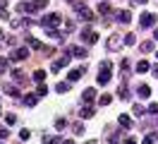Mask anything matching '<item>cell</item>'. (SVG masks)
I'll return each mask as SVG.
<instances>
[{
    "instance_id": "cell-40",
    "label": "cell",
    "mask_w": 158,
    "mask_h": 144,
    "mask_svg": "<svg viewBox=\"0 0 158 144\" xmlns=\"http://www.w3.org/2000/svg\"><path fill=\"white\" fill-rule=\"evenodd\" d=\"M108 144H120V139H118V134H113V137H110V139H108Z\"/></svg>"
},
{
    "instance_id": "cell-49",
    "label": "cell",
    "mask_w": 158,
    "mask_h": 144,
    "mask_svg": "<svg viewBox=\"0 0 158 144\" xmlns=\"http://www.w3.org/2000/svg\"><path fill=\"white\" fill-rule=\"evenodd\" d=\"M156 58H158V50H156Z\"/></svg>"
},
{
    "instance_id": "cell-22",
    "label": "cell",
    "mask_w": 158,
    "mask_h": 144,
    "mask_svg": "<svg viewBox=\"0 0 158 144\" xmlns=\"http://www.w3.org/2000/svg\"><path fill=\"white\" fill-rule=\"evenodd\" d=\"M69 53H72V55H77V58H86V50H84V48H81V46H77V48H72V50H69Z\"/></svg>"
},
{
    "instance_id": "cell-14",
    "label": "cell",
    "mask_w": 158,
    "mask_h": 144,
    "mask_svg": "<svg viewBox=\"0 0 158 144\" xmlns=\"http://www.w3.org/2000/svg\"><path fill=\"white\" fill-rule=\"evenodd\" d=\"M17 10H19V12H24V15H27V12H36V7H34L31 2H19V5H17Z\"/></svg>"
},
{
    "instance_id": "cell-11",
    "label": "cell",
    "mask_w": 158,
    "mask_h": 144,
    "mask_svg": "<svg viewBox=\"0 0 158 144\" xmlns=\"http://www.w3.org/2000/svg\"><path fill=\"white\" fill-rule=\"evenodd\" d=\"M27 46L34 48V50H41V48H43V46H41V41H39V38H34V36H27Z\"/></svg>"
},
{
    "instance_id": "cell-27",
    "label": "cell",
    "mask_w": 158,
    "mask_h": 144,
    "mask_svg": "<svg viewBox=\"0 0 158 144\" xmlns=\"http://www.w3.org/2000/svg\"><path fill=\"white\" fill-rule=\"evenodd\" d=\"M43 79H46V72H43V70H36V72H34V82H43Z\"/></svg>"
},
{
    "instance_id": "cell-44",
    "label": "cell",
    "mask_w": 158,
    "mask_h": 144,
    "mask_svg": "<svg viewBox=\"0 0 158 144\" xmlns=\"http://www.w3.org/2000/svg\"><path fill=\"white\" fill-rule=\"evenodd\" d=\"M153 75H156V77H158V65H156V67H153Z\"/></svg>"
},
{
    "instance_id": "cell-20",
    "label": "cell",
    "mask_w": 158,
    "mask_h": 144,
    "mask_svg": "<svg viewBox=\"0 0 158 144\" xmlns=\"http://www.w3.org/2000/svg\"><path fill=\"white\" fill-rule=\"evenodd\" d=\"M139 96H141V98H148V96H151V86L141 84V86H139Z\"/></svg>"
},
{
    "instance_id": "cell-18",
    "label": "cell",
    "mask_w": 158,
    "mask_h": 144,
    "mask_svg": "<svg viewBox=\"0 0 158 144\" xmlns=\"http://www.w3.org/2000/svg\"><path fill=\"white\" fill-rule=\"evenodd\" d=\"M81 75H84V67H79V70H72L67 79H69V82H77V79H79V77H81Z\"/></svg>"
},
{
    "instance_id": "cell-24",
    "label": "cell",
    "mask_w": 158,
    "mask_h": 144,
    "mask_svg": "<svg viewBox=\"0 0 158 144\" xmlns=\"http://www.w3.org/2000/svg\"><path fill=\"white\" fill-rule=\"evenodd\" d=\"M156 139H158V134L151 132V134H146V137H144V142H141V144H156Z\"/></svg>"
},
{
    "instance_id": "cell-45",
    "label": "cell",
    "mask_w": 158,
    "mask_h": 144,
    "mask_svg": "<svg viewBox=\"0 0 158 144\" xmlns=\"http://www.w3.org/2000/svg\"><path fill=\"white\" fill-rule=\"evenodd\" d=\"M153 38H156V41H158V29H156V31H153Z\"/></svg>"
},
{
    "instance_id": "cell-8",
    "label": "cell",
    "mask_w": 158,
    "mask_h": 144,
    "mask_svg": "<svg viewBox=\"0 0 158 144\" xmlns=\"http://www.w3.org/2000/svg\"><path fill=\"white\" fill-rule=\"evenodd\" d=\"M118 96L122 98V101H129V96H132V94H129V86H127V84H120V89H118Z\"/></svg>"
},
{
    "instance_id": "cell-39",
    "label": "cell",
    "mask_w": 158,
    "mask_h": 144,
    "mask_svg": "<svg viewBox=\"0 0 158 144\" xmlns=\"http://www.w3.org/2000/svg\"><path fill=\"white\" fill-rule=\"evenodd\" d=\"M89 41H91V43H96V41H98V34H94V31H91V34H89Z\"/></svg>"
},
{
    "instance_id": "cell-3",
    "label": "cell",
    "mask_w": 158,
    "mask_h": 144,
    "mask_svg": "<svg viewBox=\"0 0 158 144\" xmlns=\"http://www.w3.org/2000/svg\"><path fill=\"white\" fill-rule=\"evenodd\" d=\"M60 24V15L58 12H50V15H46V17L41 19V27H46V29H55Z\"/></svg>"
},
{
    "instance_id": "cell-31",
    "label": "cell",
    "mask_w": 158,
    "mask_h": 144,
    "mask_svg": "<svg viewBox=\"0 0 158 144\" xmlns=\"http://www.w3.org/2000/svg\"><path fill=\"white\" fill-rule=\"evenodd\" d=\"M36 94H39V96H46V94H48V86H46V84H39Z\"/></svg>"
},
{
    "instance_id": "cell-38",
    "label": "cell",
    "mask_w": 158,
    "mask_h": 144,
    "mask_svg": "<svg viewBox=\"0 0 158 144\" xmlns=\"http://www.w3.org/2000/svg\"><path fill=\"white\" fill-rule=\"evenodd\" d=\"M22 24H24V27H31V24H36V22H34V19H31V17H27V19H24V22H22Z\"/></svg>"
},
{
    "instance_id": "cell-7",
    "label": "cell",
    "mask_w": 158,
    "mask_h": 144,
    "mask_svg": "<svg viewBox=\"0 0 158 144\" xmlns=\"http://www.w3.org/2000/svg\"><path fill=\"white\" fill-rule=\"evenodd\" d=\"M27 58H29V48H17L12 53V60H27Z\"/></svg>"
},
{
    "instance_id": "cell-5",
    "label": "cell",
    "mask_w": 158,
    "mask_h": 144,
    "mask_svg": "<svg viewBox=\"0 0 158 144\" xmlns=\"http://www.w3.org/2000/svg\"><path fill=\"white\" fill-rule=\"evenodd\" d=\"M115 17H118L120 24H129V22H132V15H129V10H118V12H115Z\"/></svg>"
},
{
    "instance_id": "cell-23",
    "label": "cell",
    "mask_w": 158,
    "mask_h": 144,
    "mask_svg": "<svg viewBox=\"0 0 158 144\" xmlns=\"http://www.w3.org/2000/svg\"><path fill=\"white\" fill-rule=\"evenodd\" d=\"M98 103H101V106H108V103H113V94H103V96L98 98Z\"/></svg>"
},
{
    "instance_id": "cell-25",
    "label": "cell",
    "mask_w": 158,
    "mask_h": 144,
    "mask_svg": "<svg viewBox=\"0 0 158 144\" xmlns=\"http://www.w3.org/2000/svg\"><path fill=\"white\" fill-rule=\"evenodd\" d=\"M46 5H48V0H34V7H36V12L46 10Z\"/></svg>"
},
{
    "instance_id": "cell-13",
    "label": "cell",
    "mask_w": 158,
    "mask_h": 144,
    "mask_svg": "<svg viewBox=\"0 0 158 144\" xmlns=\"http://www.w3.org/2000/svg\"><path fill=\"white\" fill-rule=\"evenodd\" d=\"M22 101H24L27 106H36V103H39V94H27Z\"/></svg>"
},
{
    "instance_id": "cell-47",
    "label": "cell",
    "mask_w": 158,
    "mask_h": 144,
    "mask_svg": "<svg viewBox=\"0 0 158 144\" xmlns=\"http://www.w3.org/2000/svg\"><path fill=\"white\" fill-rule=\"evenodd\" d=\"M86 144H96V142H86Z\"/></svg>"
},
{
    "instance_id": "cell-16",
    "label": "cell",
    "mask_w": 158,
    "mask_h": 144,
    "mask_svg": "<svg viewBox=\"0 0 158 144\" xmlns=\"http://www.w3.org/2000/svg\"><path fill=\"white\" fill-rule=\"evenodd\" d=\"M134 70H137L139 75H144V72H148V70H151V63H146V60H144V63H137V67H134Z\"/></svg>"
},
{
    "instance_id": "cell-48",
    "label": "cell",
    "mask_w": 158,
    "mask_h": 144,
    "mask_svg": "<svg viewBox=\"0 0 158 144\" xmlns=\"http://www.w3.org/2000/svg\"><path fill=\"white\" fill-rule=\"evenodd\" d=\"M67 2H74V0H67Z\"/></svg>"
},
{
    "instance_id": "cell-46",
    "label": "cell",
    "mask_w": 158,
    "mask_h": 144,
    "mask_svg": "<svg viewBox=\"0 0 158 144\" xmlns=\"http://www.w3.org/2000/svg\"><path fill=\"white\" fill-rule=\"evenodd\" d=\"M137 2H146V0H137Z\"/></svg>"
},
{
    "instance_id": "cell-1",
    "label": "cell",
    "mask_w": 158,
    "mask_h": 144,
    "mask_svg": "<svg viewBox=\"0 0 158 144\" xmlns=\"http://www.w3.org/2000/svg\"><path fill=\"white\" fill-rule=\"evenodd\" d=\"M110 77H113V65L110 63H101V72H98V84L106 86L110 82Z\"/></svg>"
},
{
    "instance_id": "cell-43",
    "label": "cell",
    "mask_w": 158,
    "mask_h": 144,
    "mask_svg": "<svg viewBox=\"0 0 158 144\" xmlns=\"http://www.w3.org/2000/svg\"><path fill=\"white\" fill-rule=\"evenodd\" d=\"M62 144H74V142H72V139H62Z\"/></svg>"
},
{
    "instance_id": "cell-36",
    "label": "cell",
    "mask_w": 158,
    "mask_h": 144,
    "mask_svg": "<svg viewBox=\"0 0 158 144\" xmlns=\"http://www.w3.org/2000/svg\"><path fill=\"white\" fill-rule=\"evenodd\" d=\"M148 113L156 115V113H158V103H151V106H148Z\"/></svg>"
},
{
    "instance_id": "cell-34",
    "label": "cell",
    "mask_w": 158,
    "mask_h": 144,
    "mask_svg": "<svg viewBox=\"0 0 158 144\" xmlns=\"http://www.w3.org/2000/svg\"><path fill=\"white\" fill-rule=\"evenodd\" d=\"M132 111H134V115H141V113H144V106H141V103H137L134 108H132Z\"/></svg>"
},
{
    "instance_id": "cell-19",
    "label": "cell",
    "mask_w": 158,
    "mask_h": 144,
    "mask_svg": "<svg viewBox=\"0 0 158 144\" xmlns=\"http://www.w3.org/2000/svg\"><path fill=\"white\" fill-rule=\"evenodd\" d=\"M153 50H156L153 41H144V43H141V53H153Z\"/></svg>"
},
{
    "instance_id": "cell-17",
    "label": "cell",
    "mask_w": 158,
    "mask_h": 144,
    "mask_svg": "<svg viewBox=\"0 0 158 144\" xmlns=\"http://www.w3.org/2000/svg\"><path fill=\"white\" fill-rule=\"evenodd\" d=\"M69 86H72V82H69V79H65V82H60V84L55 86V91H58V94H65Z\"/></svg>"
},
{
    "instance_id": "cell-35",
    "label": "cell",
    "mask_w": 158,
    "mask_h": 144,
    "mask_svg": "<svg viewBox=\"0 0 158 144\" xmlns=\"http://www.w3.org/2000/svg\"><path fill=\"white\" fill-rule=\"evenodd\" d=\"M29 137H31V132H29V130H22V132H19V139H24V142H27Z\"/></svg>"
},
{
    "instance_id": "cell-30",
    "label": "cell",
    "mask_w": 158,
    "mask_h": 144,
    "mask_svg": "<svg viewBox=\"0 0 158 144\" xmlns=\"http://www.w3.org/2000/svg\"><path fill=\"white\" fill-rule=\"evenodd\" d=\"M72 132L81 134V132H84V123H74V125H72Z\"/></svg>"
},
{
    "instance_id": "cell-28",
    "label": "cell",
    "mask_w": 158,
    "mask_h": 144,
    "mask_svg": "<svg viewBox=\"0 0 158 144\" xmlns=\"http://www.w3.org/2000/svg\"><path fill=\"white\" fill-rule=\"evenodd\" d=\"M2 89H5V91H7L10 96H19V91H17V86H10V84H5Z\"/></svg>"
},
{
    "instance_id": "cell-26",
    "label": "cell",
    "mask_w": 158,
    "mask_h": 144,
    "mask_svg": "<svg viewBox=\"0 0 158 144\" xmlns=\"http://www.w3.org/2000/svg\"><path fill=\"white\" fill-rule=\"evenodd\" d=\"M5 123L10 125V127H12V125H17V115H15V113H7V115H5Z\"/></svg>"
},
{
    "instance_id": "cell-42",
    "label": "cell",
    "mask_w": 158,
    "mask_h": 144,
    "mask_svg": "<svg viewBox=\"0 0 158 144\" xmlns=\"http://www.w3.org/2000/svg\"><path fill=\"white\" fill-rule=\"evenodd\" d=\"M7 7V0H0V10H5Z\"/></svg>"
},
{
    "instance_id": "cell-12",
    "label": "cell",
    "mask_w": 158,
    "mask_h": 144,
    "mask_svg": "<svg viewBox=\"0 0 158 144\" xmlns=\"http://www.w3.org/2000/svg\"><path fill=\"white\" fill-rule=\"evenodd\" d=\"M79 115H81V120H89L91 115H94V108H91V106L86 103L84 108H81V111H79Z\"/></svg>"
},
{
    "instance_id": "cell-41",
    "label": "cell",
    "mask_w": 158,
    "mask_h": 144,
    "mask_svg": "<svg viewBox=\"0 0 158 144\" xmlns=\"http://www.w3.org/2000/svg\"><path fill=\"white\" fill-rule=\"evenodd\" d=\"M122 144H137V139H134V137H127V139H125Z\"/></svg>"
},
{
    "instance_id": "cell-9",
    "label": "cell",
    "mask_w": 158,
    "mask_h": 144,
    "mask_svg": "<svg viewBox=\"0 0 158 144\" xmlns=\"http://www.w3.org/2000/svg\"><path fill=\"white\" fill-rule=\"evenodd\" d=\"M81 98H84V103H89V101H94L96 98V89H84V94H81Z\"/></svg>"
},
{
    "instance_id": "cell-10",
    "label": "cell",
    "mask_w": 158,
    "mask_h": 144,
    "mask_svg": "<svg viewBox=\"0 0 158 144\" xmlns=\"http://www.w3.org/2000/svg\"><path fill=\"white\" fill-rule=\"evenodd\" d=\"M118 120H120V125H122V127H127V130L132 127V125H134V120H132V118H129L127 113H122V115L118 118Z\"/></svg>"
},
{
    "instance_id": "cell-21",
    "label": "cell",
    "mask_w": 158,
    "mask_h": 144,
    "mask_svg": "<svg viewBox=\"0 0 158 144\" xmlns=\"http://www.w3.org/2000/svg\"><path fill=\"white\" fill-rule=\"evenodd\" d=\"M110 12H113V7H110L108 2H101L98 5V15H110Z\"/></svg>"
},
{
    "instance_id": "cell-29",
    "label": "cell",
    "mask_w": 158,
    "mask_h": 144,
    "mask_svg": "<svg viewBox=\"0 0 158 144\" xmlns=\"http://www.w3.org/2000/svg\"><path fill=\"white\" fill-rule=\"evenodd\" d=\"M65 127H67V120H65V118H58V120H55V130H65Z\"/></svg>"
},
{
    "instance_id": "cell-6",
    "label": "cell",
    "mask_w": 158,
    "mask_h": 144,
    "mask_svg": "<svg viewBox=\"0 0 158 144\" xmlns=\"http://www.w3.org/2000/svg\"><path fill=\"white\" fill-rule=\"evenodd\" d=\"M153 22H156V15H151V12H144V15H141V27L144 29H148V27H153Z\"/></svg>"
},
{
    "instance_id": "cell-33",
    "label": "cell",
    "mask_w": 158,
    "mask_h": 144,
    "mask_svg": "<svg viewBox=\"0 0 158 144\" xmlns=\"http://www.w3.org/2000/svg\"><path fill=\"white\" fill-rule=\"evenodd\" d=\"M134 41H137V36H134V34H127V36H125V43H127V46H132Z\"/></svg>"
},
{
    "instance_id": "cell-32",
    "label": "cell",
    "mask_w": 158,
    "mask_h": 144,
    "mask_svg": "<svg viewBox=\"0 0 158 144\" xmlns=\"http://www.w3.org/2000/svg\"><path fill=\"white\" fill-rule=\"evenodd\" d=\"M41 144H62V137H53V139H46V142Z\"/></svg>"
},
{
    "instance_id": "cell-37",
    "label": "cell",
    "mask_w": 158,
    "mask_h": 144,
    "mask_svg": "<svg viewBox=\"0 0 158 144\" xmlns=\"http://www.w3.org/2000/svg\"><path fill=\"white\" fill-rule=\"evenodd\" d=\"M5 70H7V60H5V58H0V72H5Z\"/></svg>"
},
{
    "instance_id": "cell-4",
    "label": "cell",
    "mask_w": 158,
    "mask_h": 144,
    "mask_svg": "<svg viewBox=\"0 0 158 144\" xmlns=\"http://www.w3.org/2000/svg\"><path fill=\"white\" fill-rule=\"evenodd\" d=\"M122 43H125V38H120L118 34H113V36H110V41H108V48H110V50H120V48H122Z\"/></svg>"
},
{
    "instance_id": "cell-15",
    "label": "cell",
    "mask_w": 158,
    "mask_h": 144,
    "mask_svg": "<svg viewBox=\"0 0 158 144\" xmlns=\"http://www.w3.org/2000/svg\"><path fill=\"white\" fill-rule=\"evenodd\" d=\"M12 79H17V84H24V79H27V75H24L22 70H12Z\"/></svg>"
},
{
    "instance_id": "cell-2",
    "label": "cell",
    "mask_w": 158,
    "mask_h": 144,
    "mask_svg": "<svg viewBox=\"0 0 158 144\" xmlns=\"http://www.w3.org/2000/svg\"><path fill=\"white\" fill-rule=\"evenodd\" d=\"M74 12H77L84 22H94V12L86 7V2H77V5H74Z\"/></svg>"
}]
</instances>
